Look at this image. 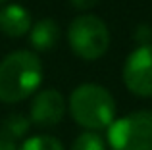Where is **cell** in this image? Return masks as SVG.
Segmentation results:
<instances>
[{"label": "cell", "instance_id": "obj_7", "mask_svg": "<svg viewBox=\"0 0 152 150\" xmlns=\"http://www.w3.org/2000/svg\"><path fill=\"white\" fill-rule=\"evenodd\" d=\"M0 31L8 37H23L31 31V14L18 4L4 6L0 10Z\"/></svg>", "mask_w": 152, "mask_h": 150}, {"label": "cell", "instance_id": "obj_2", "mask_svg": "<svg viewBox=\"0 0 152 150\" xmlns=\"http://www.w3.org/2000/svg\"><path fill=\"white\" fill-rule=\"evenodd\" d=\"M69 114L89 131L108 129L115 121V102L110 90L94 83L79 85L69 96Z\"/></svg>", "mask_w": 152, "mask_h": 150}, {"label": "cell", "instance_id": "obj_1", "mask_svg": "<svg viewBox=\"0 0 152 150\" xmlns=\"http://www.w3.org/2000/svg\"><path fill=\"white\" fill-rule=\"evenodd\" d=\"M42 66L37 54L19 50L0 62V102H21L39 89Z\"/></svg>", "mask_w": 152, "mask_h": 150}, {"label": "cell", "instance_id": "obj_3", "mask_svg": "<svg viewBox=\"0 0 152 150\" xmlns=\"http://www.w3.org/2000/svg\"><path fill=\"white\" fill-rule=\"evenodd\" d=\"M67 41L73 50L83 60H98L106 54L110 46V31L100 17L85 14L75 17L67 29Z\"/></svg>", "mask_w": 152, "mask_h": 150}, {"label": "cell", "instance_id": "obj_11", "mask_svg": "<svg viewBox=\"0 0 152 150\" xmlns=\"http://www.w3.org/2000/svg\"><path fill=\"white\" fill-rule=\"evenodd\" d=\"M69 150H106V144H104L102 137L94 131H87L81 133L77 139L73 141Z\"/></svg>", "mask_w": 152, "mask_h": 150}, {"label": "cell", "instance_id": "obj_10", "mask_svg": "<svg viewBox=\"0 0 152 150\" xmlns=\"http://www.w3.org/2000/svg\"><path fill=\"white\" fill-rule=\"evenodd\" d=\"M18 150H64V144L56 137L50 135H35L23 141Z\"/></svg>", "mask_w": 152, "mask_h": 150}, {"label": "cell", "instance_id": "obj_4", "mask_svg": "<svg viewBox=\"0 0 152 150\" xmlns=\"http://www.w3.org/2000/svg\"><path fill=\"white\" fill-rule=\"evenodd\" d=\"M112 150H152V112L141 110L115 119L108 127Z\"/></svg>", "mask_w": 152, "mask_h": 150}, {"label": "cell", "instance_id": "obj_8", "mask_svg": "<svg viewBox=\"0 0 152 150\" xmlns=\"http://www.w3.org/2000/svg\"><path fill=\"white\" fill-rule=\"evenodd\" d=\"M60 41V27L54 19L46 17L41 19L37 25L31 29V44L41 52L54 48V44Z\"/></svg>", "mask_w": 152, "mask_h": 150}, {"label": "cell", "instance_id": "obj_9", "mask_svg": "<svg viewBox=\"0 0 152 150\" xmlns=\"http://www.w3.org/2000/svg\"><path fill=\"white\" fill-rule=\"evenodd\" d=\"M29 125H31V121L27 119L25 116H21V114H12V116L6 117V121H4V125H2V131L6 133V135H10L14 141H18V139H23V137H25V133L29 131Z\"/></svg>", "mask_w": 152, "mask_h": 150}, {"label": "cell", "instance_id": "obj_6", "mask_svg": "<svg viewBox=\"0 0 152 150\" xmlns=\"http://www.w3.org/2000/svg\"><path fill=\"white\" fill-rule=\"evenodd\" d=\"M64 114H66V100L58 90L46 89L33 98V104H31V121L33 123L42 125V127H52L62 121Z\"/></svg>", "mask_w": 152, "mask_h": 150}, {"label": "cell", "instance_id": "obj_12", "mask_svg": "<svg viewBox=\"0 0 152 150\" xmlns=\"http://www.w3.org/2000/svg\"><path fill=\"white\" fill-rule=\"evenodd\" d=\"M0 150H18L15 141L12 139L10 135H6L2 129H0Z\"/></svg>", "mask_w": 152, "mask_h": 150}, {"label": "cell", "instance_id": "obj_5", "mask_svg": "<svg viewBox=\"0 0 152 150\" xmlns=\"http://www.w3.org/2000/svg\"><path fill=\"white\" fill-rule=\"evenodd\" d=\"M123 83L137 96H152V44H141L127 56Z\"/></svg>", "mask_w": 152, "mask_h": 150}, {"label": "cell", "instance_id": "obj_13", "mask_svg": "<svg viewBox=\"0 0 152 150\" xmlns=\"http://www.w3.org/2000/svg\"><path fill=\"white\" fill-rule=\"evenodd\" d=\"M100 0H71V6L77 8V10H91L94 8Z\"/></svg>", "mask_w": 152, "mask_h": 150}, {"label": "cell", "instance_id": "obj_14", "mask_svg": "<svg viewBox=\"0 0 152 150\" xmlns=\"http://www.w3.org/2000/svg\"><path fill=\"white\" fill-rule=\"evenodd\" d=\"M4 2H8V0H0V4H4Z\"/></svg>", "mask_w": 152, "mask_h": 150}]
</instances>
